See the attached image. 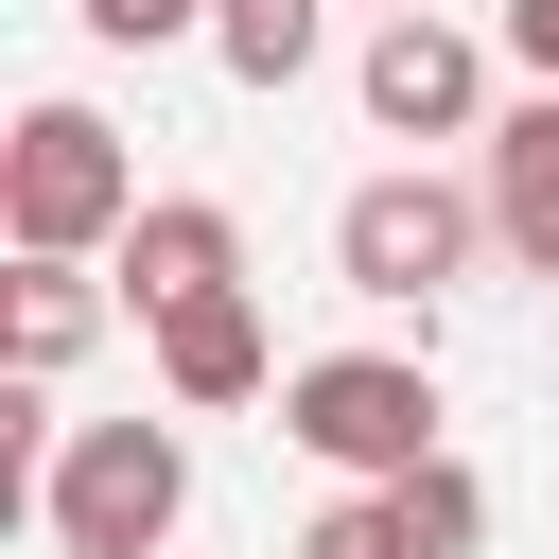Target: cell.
<instances>
[{
    "label": "cell",
    "instance_id": "1",
    "mask_svg": "<svg viewBox=\"0 0 559 559\" xmlns=\"http://www.w3.org/2000/svg\"><path fill=\"white\" fill-rule=\"evenodd\" d=\"M140 210H157V192H140V157H122L105 105H17V140H0V227H17V262H105Z\"/></svg>",
    "mask_w": 559,
    "mask_h": 559
},
{
    "label": "cell",
    "instance_id": "2",
    "mask_svg": "<svg viewBox=\"0 0 559 559\" xmlns=\"http://www.w3.org/2000/svg\"><path fill=\"white\" fill-rule=\"evenodd\" d=\"M35 524H52V559H157L192 524V437L175 419H70V454L35 472Z\"/></svg>",
    "mask_w": 559,
    "mask_h": 559
},
{
    "label": "cell",
    "instance_id": "3",
    "mask_svg": "<svg viewBox=\"0 0 559 559\" xmlns=\"http://www.w3.org/2000/svg\"><path fill=\"white\" fill-rule=\"evenodd\" d=\"M280 437L332 489H402V472H437V367L419 349H314L280 384Z\"/></svg>",
    "mask_w": 559,
    "mask_h": 559
},
{
    "label": "cell",
    "instance_id": "4",
    "mask_svg": "<svg viewBox=\"0 0 559 559\" xmlns=\"http://www.w3.org/2000/svg\"><path fill=\"white\" fill-rule=\"evenodd\" d=\"M472 245H489V192H454V175H367L349 210H332V280L349 297H384V314H419V297H454L472 280Z\"/></svg>",
    "mask_w": 559,
    "mask_h": 559
},
{
    "label": "cell",
    "instance_id": "5",
    "mask_svg": "<svg viewBox=\"0 0 559 559\" xmlns=\"http://www.w3.org/2000/svg\"><path fill=\"white\" fill-rule=\"evenodd\" d=\"M367 122L384 140H489V52L454 17H367Z\"/></svg>",
    "mask_w": 559,
    "mask_h": 559
},
{
    "label": "cell",
    "instance_id": "6",
    "mask_svg": "<svg viewBox=\"0 0 559 559\" xmlns=\"http://www.w3.org/2000/svg\"><path fill=\"white\" fill-rule=\"evenodd\" d=\"M122 297H140V332L192 314V297H245V210H227V192H157V210L122 227Z\"/></svg>",
    "mask_w": 559,
    "mask_h": 559
},
{
    "label": "cell",
    "instance_id": "7",
    "mask_svg": "<svg viewBox=\"0 0 559 559\" xmlns=\"http://www.w3.org/2000/svg\"><path fill=\"white\" fill-rule=\"evenodd\" d=\"M472 192H489V245H507L524 280H559V87H524V105L489 122V175H472Z\"/></svg>",
    "mask_w": 559,
    "mask_h": 559
},
{
    "label": "cell",
    "instance_id": "8",
    "mask_svg": "<svg viewBox=\"0 0 559 559\" xmlns=\"http://www.w3.org/2000/svg\"><path fill=\"white\" fill-rule=\"evenodd\" d=\"M157 384L210 419V402H262V384H297V367H280L262 297H192V314H157Z\"/></svg>",
    "mask_w": 559,
    "mask_h": 559
},
{
    "label": "cell",
    "instance_id": "9",
    "mask_svg": "<svg viewBox=\"0 0 559 559\" xmlns=\"http://www.w3.org/2000/svg\"><path fill=\"white\" fill-rule=\"evenodd\" d=\"M87 332H105V280H87V262H17V280H0V349H17V384H70Z\"/></svg>",
    "mask_w": 559,
    "mask_h": 559
},
{
    "label": "cell",
    "instance_id": "10",
    "mask_svg": "<svg viewBox=\"0 0 559 559\" xmlns=\"http://www.w3.org/2000/svg\"><path fill=\"white\" fill-rule=\"evenodd\" d=\"M314 35H332V0H210L227 87H297V70H314Z\"/></svg>",
    "mask_w": 559,
    "mask_h": 559
},
{
    "label": "cell",
    "instance_id": "11",
    "mask_svg": "<svg viewBox=\"0 0 559 559\" xmlns=\"http://www.w3.org/2000/svg\"><path fill=\"white\" fill-rule=\"evenodd\" d=\"M384 507H402V542H419V559H489V472H472V454H437V472H402Z\"/></svg>",
    "mask_w": 559,
    "mask_h": 559
},
{
    "label": "cell",
    "instance_id": "12",
    "mask_svg": "<svg viewBox=\"0 0 559 559\" xmlns=\"http://www.w3.org/2000/svg\"><path fill=\"white\" fill-rule=\"evenodd\" d=\"M297 559H419V542H402V507H384V489H332V507L297 524Z\"/></svg>",
    "mask_w": 559,
    "mask_h": 559
},
{
    "label": "cell",
    "instance_id": "13",
    "mask_svg": "<svg viewBox=\"0 0 559 559\" xmlns=\"http://www.w3.org/2000/svg\"><path fill=\"white\" fill-rule=\"evenodd\" d=\"M105 52H175V35H210V0H70Z\"/></svg>",
    "mask_w": 559,
    "mask_h": 559
},
{
    "label": "cell",
    "instance_id": "14",
    "mask_svg": "<svg viewBox=\"0 0 559 559\" xmlns=\"http://www.w3.org/2000/svg\"><path fill=\"white\" fill-rule=\"evenodd\" d=\"M507 52H524V87H559V0H507Z\"/></svg>",
    "mask_w": 559,
    "mask_h": 559
},
{
    "label": "cell",
    "instance_id": "15",
    "mask_svg": "<svg viewBox=\"0 0 559 559\" xmlns=\"http://www.w3.org/2000/svg\"><path fill=\"white\" fill-rule=\"evenodd\" d=\"M367 17H419V0H367Z\"/></svg>",
    "mask_w": 559,
    "mask_h": 559
}]
</instances>
